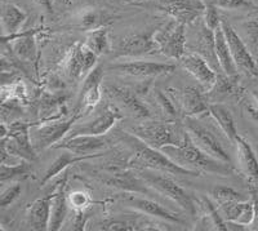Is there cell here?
Wrapping results in <instances>:
<instances>
[{"label":"cell","instance_id":"6da1fadb","mask_svg":"<svg viewBox=\"0 0 258 231\" xmlns=\"http://www.w3.org/2000/svg\"><path fill=\"white\" fill-rule=\"evenodd\" d=\"M120 140L131 149L133 159L132 161L140 168L145 169H153L158 172H167L172 175H186V176H200L199 172L187 169L182 167L176 161H173L168 155H165L161 150L155 149L145 144L137 136L128 132H123L120 135Z\"/></svg>","mask_w":258,"mask_h":231},{"label":"cell","instance_id":"7a4b0ae2","mask_svg":"<svg viewBox=\"0 0 258 231\" xmlns=\"http://www.w3.org/2000/svg\"><path fill=\"white\" fill-rule=\"evenodd\" d=\"M165 155L169 156L173 161L195 172L217 173L221 176H229L234 170L232 164L225 163L213 158L209 154L194 144V141L188 136L181 146H165L161 149Z\"/></svg>","mask_w":258,"mask_h":231},{"label":"cell","instance_id":"3957f363","mask_svg":"<svg viewBox=\"0 0 258 231\" xmlns=\"http://www.w3.org/2000/svg\"><path fill=\"white\" fill-rule=\"evenodd\" d=\"M132 133L158 150L165 146H181L187 137L183 123L170 119L167 122H145L133 127Z\"/></svg>","mask_w":258,"mask_h":231},{"label":"cell","instance_id":"277c9868","mask_svg":"<svg viewBox=\"0 0 258 231\" xmlns=\"http://www.w3.org/2000/svg\"><path fill=\"white\" fill-rule=\"evenodd\" d=\"M34 124L17 122L7 128L6 136L2 137V159L13 155L29 161L35 160L36 151L30 138V128Z\"/></svg>","mask_w":258,"mask_h":231},{"label":"cell","instance_id":"5b68a950","mask_svg":"<svg viewBox=\"0 0 258 231\" xmlns=\"http://www.w3.org/2000/svg\"><path fill=\"white\" fill-rule=\"evenodd\" d=\"M141 179L149 185L150 188H153L158 193L172 199L179 207L183 208L186 212H188L190 214L197 213V207H195L192 196L182 186H179L176 181H173L169 177L159 175V173H154L153 169L142 170Z\"/></svg>","mask_w":258,"mask_h":231},{"label":"cell","instance_id":"8992f818","mask_svg":"<svg viewBox=\"0 0 258 231\" xmlns=\"http://www.w3.org/2000/svg\"><path fill=\"white\" fill-rule=\"evenodd\" d=\"M79 119V115H75L69 119L54 120L49 123H35L30 128V138L36 152L43 151L48 147L54 146L71 131L75 122Z\"/></svg>","mask_w":258,"mask_h":231},{"label":"cell","instance_id":"52a82bcc","mask_svg":"<svg viewBox=\"0 0 258 231\" xmlns=\"http://www.w3.org/2000/svg\"><path fill=\"white\" fill-rule=\"evenodd\" d=\"M183 126H185L191 140L194 141V144L197 145L199 149H202L203 151L209 154L213 158L218 159V160L232 164L229 152L226 151L223 145L221 144V141L211 129L203 126L199 120H197L194 117H185Z\"/></svg>","mask_w":258,"mask_h":231},{"label":"cell","instance_id":"ba28073f","mask_svg":"<svg viewBox=\"0 0 258 231\" xmlns=\"http://www.w3.org/2000/svg\"><path fill=\"white\" fill-rule=\"evenodd\" d=\"M154 39L161 54L173 60H181L186 54L185 24L170 21L169 24L154 32Z\"/></svg>","mask_w":258,"mask_h":231},{"label":"cell","instance_id":"9c48e42d","mask_svg":"<svg viewBox=\"0 0 258 231\" xmlns=\"http://www.w3.org/2000/svg\"><path fill=\"white\" fill-rule=\"evenodd\" d=\"M222 30L225 32L226 40H227V44H229L232 60H234L238 70L243 71V73H245L250 78H257L258 79L257 64H255L254 59H253L249 47L246 45L243 38L235 31L234 27L226 20H222Z\"/></svg>","mask_w":258,"mask_h":231},{"label":"cell","instance_id":"30bf717a","mask_svg":"<svg viewBox=\"0 0 258 231\" xmlns=\"http://www.w3.org/2000/svg\"><path fill=\"white\" fill-rule=\"evenodd\" d=\"M109 70L116 74L135 78H156L160 75H169L176 71V66L172 64H163L155 61H129L114 64Z\"/></svg>","mask_w":258,"mask_h":231},{"label":"cell","instance_id":"8fae6325","mask_svg":"<svg viewBox=\"0 0 258 231\" xmlns=\"http://www.w3.org/2000/svg\"><path fill=\"white\" fill-rule=\"evenodd\" d=\"M155 53H160V50L154 39V32L131 34L121 38L116 45V56L119 57H137Z\"/></svg>","mask_w":258,"mask_h":231},{"label":"cell","instance_id":"7c38bea8","mask_svg":"<svg viewBox=\"0 0 258 231\" xmlns=\"http://www.w3.org/2000/svg\"><path fill=\"white\" fill-rule=\"evenodd\" d=\"M107 146H109V138L105 135H79L68 137L63 142H58L53 147L68 150V151L74 152L77 155H97V154L102 155L101 151L107 149Z\"/></svg>","mask_w":258,"mask_h":231},{"label":"cell","instance_id":"4fadbf2b","mask_svg":"<svg viewBox=\"0 0 258 231\" xmlns=\"http://www.w3.org/2000/svg\"><path fill=\"white\" fill-rule=\"evenodd\" d=\"M206 7L200 0H163L159 8L181 24H191L204 15Z\"/></svg>","mask_w":258,"mask_h":231},{"label":"cell","instance_id":"5bb4252c","mask_svg":"<svg viewBox=\"0 0 258 231\" xmlns=\"http://www.w3.org/2000/svg\"><path fill=\"white\" fill-rule=\"evenodd\" d=\"M179 61L182 66L188 71V74H191L200 84L208 89H211L214 83L217 82V74L214 73L209 62L199 53H188V54L186 53Z\"/></svg>","mask_w":258,"mask_h":231},{"label":"cell","instance_id":"9a60e30c","mask_svg":"<svg viewBox=\"0 0 258 231\" xmlns=\"http://www.w3.org/2000/svg\"><path fill=\"white\" fill-rule=\"evenodd\" d=\"M234 145L236 146V156L241 173L248 179L252 186L258 189V159L252 146L245 138L239 135L235 138Z\"/></svg>","mask_w":258,"mask_h":231},{"label":"cell","instance_id":"2e32d148","mask_svg":"<svg viewBox=\"0 0 258 231\" xmlns=\"http://www.w3.org/2000/svg\"><path fill=\"white\" fill-rule=\"evenodd\" d=\"M120 115L115 111L114 108L106 107L98 117L94 118L93 120L88 123L82 124V126H75L69 132L70 136H79V135H91V136H102L106 135L112 127L115 126L117 120L120 119Z\"/></svg>","mask_w":258,"mask_h":231},{"label":"cell","instance_id":"e0dca14e","mask_svg":"<svg viewBox=\"0 0 258 231\" xmlns=\"http://www.w3.org/2000/svg\"><path fill=\"white\" fill-rule=\"evenodd\" d=\"M97 54L92 52L85 44H77L68 61V74L73 79H82L83 76L96 66Z\"/></svg>","mask_w":258,"mask_h":231},{"label":"cell","instance_id":"ac0fdd59","mask_svg":"<svg viewBox=\"0 0 258 231\" xmlns=\"http://www.w3.org/2000/svg\"><path fill=\"white\" fill-rule=\"evenodd\" d=\"M105 92L116 101L124 110L136 118H150V110L144 102L138 100V97L126 88L116 85H106Z\"/></svg>","mask_w":258,"mask_h":231},{"label":"cell","instance_id":"d6986e66","mask_svg":"<svg viewBox=\"0 0 258 231\" xmlns=\"http://www.w3.org/2000/svg\"><path fill=\"white\" fill-rule=\"evenodd\" d=\"M177 100L185 117H198L203 112L209 111V106H211L206 94L197 87L183 88L177 94Z\"/></svg>","mask_w":258,"mask_h":231},{"label":"cell","instance_id":"ffe728a7","mask_svg":"<svg viewBox=\"0 0 258 231\" xmlns=\"http://www.w3.org/2000/svg\"><path fill=\"white\" fill-rule=\"evenodd\" d=\"M103 66L96 65L85 76L82 88V98L85 111H91L92 108L100 102L102 92H101V83L103 79Z\"/></svg>","mask_w":258,"mask_h":231},{"label":"cell","instance_id":"44dd1931","mask_svg":"<svg viewBox=\"0 0 258 231\" xmlns=\"http://www.w3.org/2000/svg\"><path fill=\"white\" fill-rule=\"evenodd\" d=\"M52 194L36 199L27 211V225L32 230H49L50 211H52Z\"/></svg>","mask_w":258,"mask_h":231},{"label":"cell","instance_id":"7402d4cb","mask_svg":"<svg viewBox=\"0 0 258 231\" xmlns=\"http://www.w3.org/2000/svg\"><path fill=\"white\" fill-rule=\"evenodd\" d=\"M220 211L225 221L249 226L254 218V204L253 200H236L220 205Z\"/></svg>","mask_w":258,"mask_h":231},{"label":"cell","instance_id":"603a6c76","mask_svg":"<svg viewBox=\"0 0 258 231\" xmlns=\"http://www.w3.org/2000/svg\"><path fill=\"white\" fill-rule=\"evenodd\" d=\"M128 205L137 209V211L142 212V213L149 214L151 217L165 219V221H169V222L173 223H183V221L179 218L178 214L170 212L169 209H167L165 207L159 204V203L154 202V200L138 198V196H129Z\"/></svg>","mask_w":258,"mask_h":231},{"label":"cell","instance_id":"cb8c5ba5","mask_svg":"<svg viewBox=\"0 0 258 231\" xmlns=\"http://www.w3.org/2000/svg\"><path fill=\"white\" fill-rule=\"evenodd\" d=\"M214 48H216V56H217L218 65H220L221 70L225 73V75H238V68H236L234 60H232L229 44H227L225 32L222 30V24H221L220 27L214 30Z\"/></svg>","mask_w":258,"mask_h":231},{"label":"cell","instance_id":"d4e9b609","mask_svg":"<svg viewBox=\"0 0 258 231\" xmlns=\"http://www.w3.org/2000/svg\"><path fill=\"white\" fill-rule=\"evenodd\" d=\"M27 15L24 9L13 3H6L2 7V25L3 36H12L17 34L20 27L26 21Z\"/></svg>","mask_w":258,"mask_h":231},{"label":"cell","instance_id":"484cf974","mask_svg":"<svg viewBox=\"0 0 258 231\" xmlns=\"http://www.w3.org/2000/svg\"><path fill=\"white\" fill-rule=\"evenodd\" d=\"M69 198L64 193V182L59 185L52 196V211H50L49 230L57 231L62 227L69 212Z\"/></svg>","mask_w":258,"mask_h":231},{"label":"cell","instance_id":"4316f807","mask_svg":"<svg viewBox=\"0 0 258 231\" xmlns=\"http://www.w3.org/2000/svg\"><path fill=\"white\" fill-rule=\"evenodd\" d=\"M209 114L212 115L216 123L221 128V131L225 133V136L229 138L231 144H234L235 138L238 136V129L235 127L234 117H232L231 111L226 106L220 105V103H212L209 106Z\"/></svg>","mask_w":258,"mask_h":231},{"label":"cell","instance_id":"83f0119b","mask_svg":"<svg viewBox=\"0 0 258 231\" xmlns=\"http://www.w3.org/2000/svg\"><path fill=\"white\" fill-rule=\"evenodd\" d=\"M98 156H101L100 154H97V155H77V154H74V152L64 150V152H62L61 155H59L56 160L50 164V167L48 168L44 177H43V180H41V185L47 184V182L50 181L54 176L63 172V170L66 169L70 164L79 163V161H83V160H89V159L98 158Z\"/></svg>","mask_w":258,"mask_h":231},{"label":"cell","instance_id":"f1b7e54d","mask_svg":"<svg viewBox=\"0 0 258 231\" xmlns=\"http://www.w3.org/2000/svg\"><path fill=\"white\" fill-rule=\"evenodd\" d=\"M85 45L89 48L97 56L106 54L110 52V40H109V31L106 27L92 30L87 35L85 39Z\"/></svg>","mask_w":258,"mask_h":231},{"label":"cell","instance_id":"f546056e","mask_svg":"<svg viewBox=\"0 0 258 231\" xmlns=\"http://www.w3.org/2000/svg\"><path fill=\"white\" fill-rule=\"evenodd\" d=\"M31 172V167H30L29 160L20 161V163L7 164L2 163L0 167V181L6 182L9 180L15 179H25Z\"/></svg>","mask_w":258,"mask_h":231},{"label":"cell","instance_id":"4dcf8cb0","mask_svg":"<svg viewBox=\"0 0 258 231\" xmlns=\"http://www.w3.org/2000/svg\"><path fill=\"white\" fill-rule=\"evenodd\" d=\"M212 199L217 203L218 207L230 202H236V200H245L244 196L239 191L234 190L229 186H214L211 191Z\"/></svg>","mask_w":258,"mask_h":231},{"label":"cell","instance_id":"1f68e13d","mask_svg":"<svg viewBox=\"0 0 258 231\" xmlns=\"http://www.w3.org/2000/svg\"><path fill=\"white\" fill-rule=\"evenodd\" d=\"M109 22L110 17L106 13L101 12V11H97V9H92V11H88V12L83 16L82 26L83 29L92 31V30L105 27Z\"/></svg>","mask_w":258,"mask_h":231},{"label":"cell","instance_id":"d6a6232c","mask_svg":"<svg viewBox=\"0 0 258 231\" xmlns=\"http://www.w3.org/2000/svg\"><path fill=\"white\" fill-rule=\"evenodd\" d=\"M202 207L204 208L206 211L207 217L211 219L212 225L214 226V228L222 231H227V223H226L225 218L222 217V214L218 212V209L216 208V205L212 203V200L207 196H203L202 198Z\"/></svg>","mask_w":258,"mask_h":231},{"label":"cell","instance_id":"836d02e7","mask_svg":"<svg viewBox=\"0 0 258 231\" xmlns=\"http://www.w3.org/2000/svg\"><path fill=\"white\" fill-rule=\"evenodd\" d=\"M244 38L246 45L250 50H254L258 48V18H250L241 24Z\"/></svg>","mask_w":258,"mask_h":231},{"label":"cell","instance_id":"e575fe53","mask_svg":"<svg viewBox=\"0 0 258 231\" xmlns=\"http://www.w3.org/2000/svg\"><path fill=\"white\" fill-rule=\"evenodd\" d=\"M155 100L156 102L159 103V106H160L161 111H163V114L165 115V117L168 118V119L170 120H174L177 119V117H178V112H177V108L176 106L173 105V102L168 98L167 96H165L164 93L161 91H155Z\"/></svg>","mask_w":258,"mask_h":231},{"label":"cell","instance_id":"d590c367","mask_svg":"<svg viewBox=\"0 0 258 231\" xmlns=\"http://www.w3.org/2000/svg\"><path fill=\"white\" fill-rule=\"evenodd\" d=\"M204 24L207 27H209L211 30H216L217 27L221 26L222 24V18L220 17L217 11V7L214 6L213 3L208 4L206 7V12H204Z\"/></svg>","mask_w":258,"mask_h":231},{"label":"cell","instance_id":"8d00e7d4","mask_svg":"<svg viewBox=\"0 0 258 231\" xmlns=\"http://www.w3.org/2000/svg\"><path fill=\"white\" fill-rule=\"evenodd\" d=\"M213 4L218 8L230 9V11L254 8L253 3H250L249 0H213Z\"/></svg>","mask_w":258,"mask_h":231},{"label":"cell","instance_id":"74e56055","mask_svg":"<svg viewBox=\"0 0 258 231\" xmlns=\"http://www.w3.org/2000/svg\"><path fill=\"white\" fill-rule=\"evenodd\" d=\"M21 191H22V188H21L20 184H15L12 185V186L7 188L6 190L2 193V196H0V205H2V208H6L8 207V205L12 204V203L18 198Z\"/></svg>","mask_w":258,"mask_h":231},{"label":"cell","instance_id":"f35d334b","mask_svg":"<svg viewBox=\"0 0 258 231\" xmlns=\"http://www.w3.org/2000/svg\"><path fill=\"white\" fill-rule=\"evenodd\" d=\"M69 203L73 205L75 211H84L89 204V196L84 191H75L69 196Z\"/></svg>","mask_w":258,"mask_h":231},{"label":"cell","instance_id":"ab89813d","mask_svg":"<svg viewBox=\"0 0 258 231\" xmlns=\"http://www.w3.org/2000/svg\"><path fill=\"white\" fill-rule=\"evenodd\" d=\"M250 194H252V200L253 204H254V218H253V222L249 225V228L258 230V189L252 186L250 188Z\"/></svg>","mask_w":258,"mask_h":231},{"label":"cell","instance_id":"60d3db41","mask_svg":"<svg viewBox=\"0 0 258 231\" xmlns=\"http://www.w3.org/2000/svg\"><path fill=\"white\" fill-rule=\"evenodd\" d=\"M88 216L85 214L84 211H77V216L74 219V230H83L87 223Z\"/></svg>","mask_w":258,"mask_h":231},{"label":"cell","instance_id":"b9f144b4","mask_svg":"<svg viewBox=\"0 0 258 231\" xmlns=\"http://www.w3.org/2000/svg\"><path fill=\"white\" fill-rule=\"evenodd\" d=\"M35 2L39 6L43 7L47 12L50 13L53 11V0H35Z\"/></svg>","mask_w":258,"mask_h":231},{"label":"cell","instance_id":"7bdbcfd3","mask_svg":"<svg viewBox=\"0 0 258 231\" xmlns=\"http://www.w3.org/2000/svg\"><path fill=\"white\" fill-rule=\"evenodd\" d=\"M246 111L249 114L250 119H252L253 122H255V124H258V108H254L253 106H248V107H246Z\"/></svg>","mask_w":258,"mask_h":231},{"label":"cell","instance_id":"ee69618b","mask_svg":"<svg viewBox=\"0 0 258 231\" xmlns=\"http://www.w3.org/2000/svg\"><path fill=\"white\" fill-rule=\"evenodd\" d=\"M252 97H253V100H254V102L257 103V106H258V89L252 91Z\"/></svg>","mask_w":258,"mask_h":231}]
</instances>
